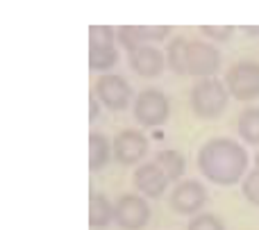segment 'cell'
Wrapping results in <instances>:
<instances>
[{"mask_svg": "<svg viewBox=\"0 0 259 230\" xmlns=\"http://www.w3.org/2000/svg\"><path fill=\"white\" fill-rule=\"evenodd\" d=\"M198 169L214 185L232 187L243 178L248 169V153L232 139H209L198 153Z\"/></svg>", "mask_w": 259, "mask_h": 230, "instance_id": "6da1fadb", "label": "cell"}, {"mask_svg": "<svg viewBox=\"0 0 259 230\" xmlns=\"http://www.w3.org/2000/svg\"><path fill=\"white\" fill-rule=\"evenodd\" d=\"M166 64L178 75L193 78H214L221 68V53L205 41H193L184 36H175L166 50Z\"/></svg>", "mask_w": 259, "mask_h": 230, "instance_id": "7a4b0ae2", "label": "cell"}, {"mask_svg": "<svg viewBox=\"0 0 259 230\" xmlns=\"http://www.w3.org/2000/svg\"><path fill=\"white\" fill-rule=\"evenodd\" d=\"M230 100V91L216 78H205L196 82L191 89V109L200 119H216L225 112Z\"/></svg>", "mask_w": 259, "mask_h": 230, "instance_id": "3957f363", "label": "cell"}, {"mask_svg": "<svg viewBox=\"0 0 259 230\" xmlns=\"http://www.w3.org/2000/svg\"><path fill=\"white\" fill-rule=\"evenodd\" d=\"M170 114L168 96L159 89H141L134 98V119L146 128L164 126Z\"/></svg>", "mask_w": 259, "mask_h": 230, "instance_id": "277c9868", "label": "cell"}, {"mask_svg": "<svg viewBox=\"0 0 259 230\" xmlns=\"http://www.w3.org/2000/svg\"><path fill=\"white\" fill-rule=\"evenodd\" d=\"M230 96L237 100H255L259 98V64L257 62H239L228 71L225 78Z\"/></svg>", "mask_w": 259, "mask_h": 230, "instance_id": "5b68a950", "label": "cell"}, {"mask_svg": "<svg viewBox=\"0 0 259 230\" xmlns=\"http://www.w3.org/2000/svg\"><path fill=\"white\" fill-rule=\"evenodd\" d=\"M96 96L100 98V103L107 105L114 112H121L132 103V87L123 75L116 73H103L96 80Z\"/></svg>", "mask_w": 259, "mask_h": 230, "instance_id": "8992f818", "label": "cell"}, {"mask_svg": "<svg viewBox=\"0 0 259 230\" xmlns=\"http://www.w3.org/2000/svg\"><path fill=\"white\" fill-rule=\"evenodd\" d=\"M114 221L125 230H141L150 221V205L137 194H125L114 203Z\"/></svg>", "mask_w": 259, "mask_h": 230, "instance_id": "52a82bcc", "label": "cell"}, {"mask_svg": "<svg viewBox=\"0 0 259 230\" xmlns=\"http://www.w3.org/2000/svg\"><path fill=\"white\" fill-rule=\"evenodd\" d=\"M168 203L178 214H196L207 203V187L198 180H182L170 191Z\"/></svg>", "mask_w": 259, "mask_h": 230, "instance_id": "ba28073f", "label": "cell"}, {"mask_svg": "<svg viewBox=\"0 0 259 230\" xmlns=\"http://www.w3.org/2000/svg\"><path fill=\"white\" fill-rule=\"evenodd\" d=\"M114 148V160L123 167L130 164H139L148 153V139L143 132L139 130H121L116 135V139L112 141Z\"/></svg>", "mask_w": 259, "mask_h": 230, "instance_id": "9c48e42d", "label": "cell"}, {"mask_svg": "<svg viewBox=\"0 0 259 230\" xmlns=\"http://www.w3.org/2000/svg\"><path fill=\"white\" fill-rule=\"evenodd\" d=\"M170 34L168 25H121L118 41L132 53L141 46H152V41H164Z\"/></svg>", "mask_w": 259, "mask_h": 230, "instance_id": "30bf717a", "label": "cell"}, {"mask_svg": "<svg viewBox=\"0 0 259 230\" xmlns=\"http://www.w3.org/2000/svg\"><path fill=\"white\" fill-rule=\"evenodd\" d=\"M168 178L155 162H141L134 171V187L148 199H161L168 189Z\"/></svg>", "mask_w": 259, "mask_h": 230, "instance_id": "8fae6325", "label": "cell"}, {"mask_svg": "<svg viewBox=\"0 0 259 230\" xmlns=\"http://www.w3.org/2000/svg\"><path fill=\"white\" fill-rule=\"evenodd\" d=\"M166 57L161 50H157L155 46H141V48L130 53V66L134 68V73L141 78H157L164 71Z\"/></svg>", "mask_w": 259, "mask_h": 230, "instance_id": "7c38bea8", "label": "cell"}, {"mask_svg": "<svg viewBox=\"0 0 259 230\" xmlns=\"http://www.w3.org/2000/svg\"><path fill=\"white\" fill-rule=\"evenodd\" d=\"M114 221V203H109L107 196L91 191L89 196V226L105 228Z\"/></svg>", "mask_w": 259, "mask_h": 230, "instance_id": "4fadbf2b", "label": "cell"}, {"mask_svg": "<svg viewBox=\"0 0 259 230\" xmlns=\"http://www.w3.org/2000/svg\"><path fill=\"white\" fill-rule=\"evenodd\" d=\"M112 155H114V148L107 137L100 135V132H91L89 135V169L91 171L105 169Z\"/></svg>", "mask_w": 259, "mask_h": 230, "instance_id": "5bb4252c", "label": "cell"}, {"mask_svg": "<svg viewBox=\"0 0 259 230\" xmlns=\"http://www.w3.org/2000/svg\"><path fill=\"white\" fill-rule=\"evenodd\" d=\"M155 164L166 173V178H168L170 182L180 180V178L184 176V169H187V160H184V155L178 153V150H173V148L159 150L157 158H155Z\"/></svg>", "mask_w": 259, "mask_h": 230, "instance_id": "9a60e30c", "label": "cell"}, {"mask_svg": "<svg viewBox=\"0 0 259 230\" xmlns=\"http://www.w3.org/2000/svg\"><path fill=\"white\" fill-rule=\"evenodd\" d=\"M237 130L246 144H259V107H248L239 114Z\"/></svg>", "mask_w": 259, "mask_h": 230, "instance_id": "2e32d148", "label": "cell"}, {"mask_svg": "<svg viewBox=\"0 0 259 230\" xmlns=\"http://www.w3.org/2000/svg\"><path fill=\"white\" fill-rule=\"evenodd\" d=\"M118 62L116 46L112 48H91L89 46V66L91 71H112Z\"/></svg>", "mask_w": 259, "mask_h": 230, "instance_id": "e0dca14e", "label": "cell"}, {"mask_svg": "<svg viewBox=\"0 0 259 230\" xmlns=\"http://www.w3.org/2000/svg\"><path fill=\"white\" fill-rule=\"evenodd\" d=\"M118 30L109 25H91L89 27V46L91 48H112L116 46Z\"/></svg>", "mask_w": 259, "mask_h": 230, "instance_id": "ac0fdd59", "label": "cell"}, {"mask_svg": "<svg viewBox=\"0 0 259 230\" xmlns=\"http://www.w3.org/2000/svg\"><path fill=\"white\" fill-rule=\"evenodd\" d=\"M241 191H243V196H246L248 203L259 205V171H257V169H252V171L243 178Z\"/></svg>", "mask_w": 259, "mask_h": 230, "instance_id": "d6986e66", "label": "cell"}, {"mask_svg": "<svg viewBox=\"0 0 259 230\" xmlns=\"http://www.w3.org/2000/svg\"><path fill=\"white\" fill-rule=\"evenodd\" d=\"M187 230H225L223 221L214 214H198L189 221V228Z\"/></svg>", "mask_w": 259, "mask_h": 230, "instance_id": "ffe728a7", "label": "cell"}, {"mask_svg": "<svg viewBox=\"0 0 259 230\" xmlns=\"http://www.w3.org/2000/svg\"><path fill=\"white\" fill-rule=\"evenodd\" d=\"M200 32L211 39H219V41H228L232 36L234 27L232 25H200Z\"/></svg>", "mask_w": 259, "mask_h": 230, "instance_id": "44dd1931", "label": "cell"}, {"mask_svg": "<svg viewBox=\"0 0 259 230\" xmlns=\"http://www.w3.org/2000/svg\"><path fill=\"white\" fill-rule=\"evenodd\" d=\"M89 107H91L89 119H91V121H96V117L100 114V107H98V100H96V96H91V98H89Z\"/></svg>", "mask_w": 259, "mask_h": 230, "instance_id": "7402d4cb", "label": "cell"}, {"mask_svg": "<svg viewBox=\"0 0 259 230\" xmlns=\"http://www.w3.org/2000/svg\"><path fill=\"white\" fill-rule=\"evenodd\" d=\"M246 32H252V34H257L259 27H246Z\"/></svg>", "mask_w": 259, "mask_h": 230, "instance_id": "603a6c76", "label": "cell"}, {"mask_svg": "<svg viewBox=\"0 0 259 230\" xmlns=\"http://www.w3.org/2000/svg\"><path fill=\"white\" fill-rule=\"evenodd\" d=\"M255 169H257V171H259V155H257V158H255Z\"/></svg>", "mask_w": 259, "mask_h": 230, "instance_id": "cb8c5ba5", "label": "cell"}]
</instances>
